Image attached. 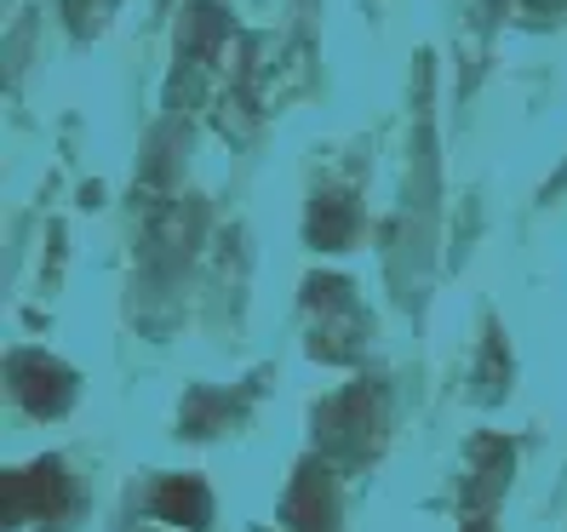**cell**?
Wrapping results in <instances>:
<instances>
[{
  "label": "cell",
  "instance_id": "cell-1",
  "mask_svg": "<svg viewBox=\"0 0 567 532\" xmlns=\"http://www.w3.org/2000/svg\"><path fill=\"white\" fill-rule=\"evenodd\" d=\"M63 504V470L58 463H35L7 481V521H47Z\"/></svg>",
  "mask_w": 567,
  "mask_h": 532
},
{
  "label": "cell",
  "instance_id": "cell-2",
  "mask_svg": "<svg viewBox=\"0 0 567 532\" xmlns=\"http://www.w3.org/2000/svg\"><path fill=\"white\" fill-rule=\"evenodd\" d=\"M18 401L29 413H63L70 407V373L52 367V361H18Z\"/></svg>",
  "mask_w": 567,
  "mask_h": 532
},
{
  "label": "cell",
  "instance_id": "cell-3",
  "mask_svg": "<svg viewBox=\"0 0 567 532\" xmlns=\"http://www.w3.org/2000/svg\"><path fill=\"white\" fill-rule=\"evenodd\" d=\"M207 487L202 481H166L161 492H155V515L161 521H173V526H195L202 532L207 526Z\"/></svg>",
  "mask_w": 567,
  "mask_h": 532
},
{
  "label": "cell",
  "instance_id": "cell-4",
  "mask_svg": "<svg viewBox=\"0 0 567 532\" xmlns=\"http://www.w3.org/2000/svg\"><path fill=\"white\" fill-rule=\"evenodd\" d=\"M327 481L316 476V470H305V481L292 487V498H287V521H292V532H321V521H327Z\"/></svg>",
  "mask_w": 567,
  "mask_h": 532
},
{
  "label": "cell",
  "instance_id": "cell-5",
  "mask_svg": "<svg viewBox=\"0 0 567 532\" xmlns=\"http://www.w3.org/2000/svg\"><path fill=\"white\" fill-rule=\"evenodd\" d=\"M350 223H355V212H350V201H316V218H310V236L316 241H327V247H344V236H350Z\"/></svg>",
  "mask_w": 567,
  "mask_h": 532
},
{
  "label": "cell",
  "instance_id": "cell-6",
  "mask_svg": "<svg viewBox=\"0 0 567 532\" xmlns=\"http://www.w3.org/2000/svg\"><path fill=\"white\" fill-rule=\"evenodd\" d=\"M471 532H487V526H482V521H476V526H471Z\"/></svg>",
  "mask_w": 567,
  "mask_h": 532
},
{
  "label": "cell",
  "instance_id": "cell-7",
  "mask_svg": "<svg viewBox=\"0 0 567 532\" xmlns=\"http://www.w3.org/2000/svg\"><path fill=\"white\" fill-rule=\"evenodd\" d=\"M539 7H550V0H539Z\"/></svg>",
  "mask_w": 567,
  "mask_h": 532
}]
</instances>
